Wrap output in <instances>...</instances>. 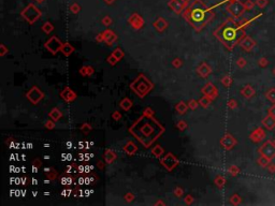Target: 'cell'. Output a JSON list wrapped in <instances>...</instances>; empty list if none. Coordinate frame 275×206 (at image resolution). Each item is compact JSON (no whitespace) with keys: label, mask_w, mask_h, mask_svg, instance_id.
<instances>
[{"label":"cell","mask_w":275,"mask_h":206,"mask_svg":"<svg viewBox=\"0 0 275 206\" xmlns=\"http://www.w3.org/2000/svg\"><path fill=\"white\" fill-rule=\"evenodd\" d=\"M255 44H256L255 43V41L253 39H251L249 37H246L245 39L241 42V46L243 47L245 51H251V49L255 46Z\"/></svg>","instance_id":"obj_4"},{"label":"cell","mask_w":275,"mask_h":206,"mask_svg":"<svg viewBox=\"0 0 275 206\" xmlns=\"http://www.w3.org/2000/svg\"><path fill=\"white\" fill-rule=\"evenodd\" d=\"M268 112H269V115H271V116H273L275 118V104L270 107V109L268 110Z\"/></svg>","instance_id":"obj_11"},{"label":"cell","mask_w":275,"mask_h":206,"mask_svg":"<svg viewBox=\"0 0 275 206\" xmlns=\"http://www.w3.org/2000/svg\"><path fill=\"white\" fill-rule=\"evenodd\" d=\"M264 136H266V133H264V131L261 129V128H258V129H256L251 134V139L255 143L260 142V141H262V139H264Z\"/></svg>","instance_id":"obj_2"},{"label":"cell","mask_w":275,"mask_h":206,"mask_svg":"<svg viewBox=\"0 0 275 206\" xmlns=\"http://www.w3.org/2000/svg\"><path fill=\"white\" fill-rule=\"evenodd\" d=\"M234 144H235V141L230 135H227L223 140V145L225 146V148H231Z\"/></svg>","instance_id":"obj_6"},{"label":"cell","mask_w":275,"mask_h":206,"mask_svg":"<svg viewBox=\"0 0 275 206\" xmlns=\"http://www.w3.org/2000/svg\"><path fill=\"white\" fill-rule=\"evenodd\" d=\"M273 143H274V144H275V140H274V141H273Z\"/></svg>","instance_id":"obj_15"},{"label":"cell","mask_w":275,"mask_h":206,"mask_svg":"<svg viewBox=\"0 0 275 206\" xmlns=\"http://www.w3.org/2000/svg\"><path fill=\"white\" fill-rule=\"evenodd\" d=\"M266 97H267V99H268L270 102L275 103V89L274 88L269 89L268 91H267V94H266Z\"/></svg>","instance_id":"obj_9"},{"label":"cell","mask_w":275,"mask_h":206,"mask_svg":"<svg viewBox=\"0 0 275 206\" xmlns=\"http://www.w3.org/2000/svg\"><path fill=\"white\" fill-rule=\"evenodd\" d=\"M273 74L275 75V68H274V69H273Z\"/></svg>","instance_id":"obj_14"},{"label":"cell","mask_w":275,"mask_h":206,"mask_svg":"<svg viewBox=\"0 0 275 206\" xmlns=\"http://www.w3.org/2000/svg\"><path fill=\"white\" fill-rule=\"evenodd\" d=\"M257 162H258V164L262 167H268V165L270 164V162H271V159H269V158L266 157V156L261 155V157L257 160Z\"/></svg>","instance_id":"obj_8"},{"label":"cell","mask_w":275,"mask_h":206,"mask_svg":"<svg viewBox=\"0 0 275 206\" xmlns=\"http://www.w3.org/2000/svg\"><path fill=\"white\" fill-rule=\"evenodd\" d=\"M259 152L262 156H266L269 159H273L275 158V144L271 141H267L262 146L259 148Z\"/></svg>","instance_id":"obj_1"},{"label":"cell","mask_w":275,"mask_h":206,"mask_svg":"<svg viewBox=\"0 0 275 206\" xmlns=\"http://www.w3.org/2000/svg\"><path fill=\"white\" fill-rule=\"evenodd\" d=\"M242 95H243L245 98H251L253 96H255V89L251 86H245L242 90Z\"/></svg>","instance_id":"obj_5"},{"label":"cell","mask_w":275,"mask_h":206,"mask_svg":"<svg viewBox=\"0 0 275 206\" xmlns=\"http://www.w3.org/2000/svg\"><path fill=\"white\" fill-rule=\"evenodd\" d=\"M268 170H269L270 173L274 174V173H275V164H273V163H270V164L268 165Z\"/></svg>","instance_id":"obj_12"},{"label":"cell","mask_w":275,"mask_h":206,"mask_svg":"<svg viewBox=\"0 0 275 206\" xmlns=\"http://www.w3.org/2000/svg\"><path fill=\"white\" fill-rule=\"evenodd\" d=\"M262 124H263L264 127L268 130H273L275 127V118L271 115H268L263 120H262Z\"/></svg>","instance_id":"obj_3"},{"label":"cell","mask_w":275,"mask_h":206,"mask_svg":"<svg viewBox=\"0 0 275 206\" xmlns=\"http://www.w3.org/2000/svg\"><path fill=\"white\" fill-rule=\"evenodd\" d=\"M268 64H269V61H268V59H267V58H261L260 60H259V66L262 67V68L267 67V66H268Z\"/></svg>","instance_id":"obj_10"},{"label":"cell","mask_w":275,"mask_h":206,"mask_svg":"<svg viewBox=\"0 0 275 206\" xmlns=\"http://www.w3.org/2000/svg\"><path fill=\"white\" fill-rule=\"evenodd\" d=\"M224 36L226 39L232 40V39H234V38H236V31L232 28H227L224 32Z\"/></svg>","instance_id":"obj_7"},{"label":"cell","mask_w":275,"mask_h":206,"mask_svg":"<svg viewBox=\"0 0 275 206\" xmlns=\"http://www.w3.org/2000/svg\"><path fill=\"white\" fill-rule=\"evenodd\" d=\"M238 64H239V66H240V67H243V66H244V64H246V62H245V60H244V59H242V58H241V59H240V60H239V62H238Z\"/></svg>","instance_id":"obj_13"}]
</instances>
